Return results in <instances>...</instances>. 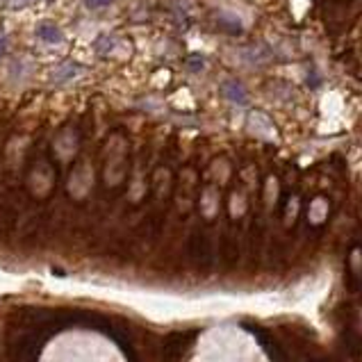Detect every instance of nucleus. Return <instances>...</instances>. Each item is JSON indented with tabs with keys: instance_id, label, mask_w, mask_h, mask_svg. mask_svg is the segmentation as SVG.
<instances>
[{
	"instance_id": "1",
	"label": "nucleus",
	"mask_w": 362,
	"mask_h": 362,
	"mask_svg": "<svg viewBox=\"0 0 362 362\" xmlns=\"http://www.w3.org/2000/svg\"><path fill=\"white\" fill-rule=\"evenodd\" d=\"M82 71H84V66L75 64V62H64V64H60V66H57V69L53 71L51 80H53L55 84H64V82H69V80H73V78H78V75H80Z\"/></svg>"
},
{
	"instance_id": "2",
	"label": "nucleus",
	"mask_w": 362,
	"mask_h": 362,
	"mask_svg": "<svg viewBox=\"0 0 362 362\" xmlns=\"http://www.w3.org/2000/svg\"><path fill=\"white\" fill-rule=\"evenodd\" d=\"M34 34L39 37L41 41H46V44H62L64 41L62 30L57 25H53V23H39V25H37Z\"/></svg>"
},
{
	"instance_id": "3",
	"label": "nucleus",
	"mask_w": 362,
	"mask_h": 362,
	"mask_svg": "<svg viewBox=\"0 0 362 362\" xmlns=\"http://www.w3.org/2000/svg\"><path fill=\"white\" fill-rule=\"evenodd\" d=\"M224 96L228 101L237 103V105H246V101H249V96H246V89L237 80H228L224 84Z\"/></svg>"
},
{
	"instance_id": "4",
	"label": "nucleus",
	"mask_w": 362,
	"mask_h": 362,
	"mask_svg": "<svg viewBox=\"0 0 362 362\" xmlns=\"http://www.w3.org/2000/svg\"><path fill=\"white\" fill-rule=\"evenodd\" d=\"M84 5H87L89 9H103V7L112 5V0H84Z\"/></svg>"
},
{
	"instance_id": "5",
	"label": "nucleus",
	"mask_w": 362,
	"mask_h": 362,
	"mask_svg": "<svg viewBox=\"0 0 362 362\" xmlns=\"http://www.w3.org/2000/svg\"><path fill=\"white\" fill-rule=\"evenodd\" d=\"M7 53V37L0 32V57H3Z\"/></svg>"
},
{
	"instance_id": "6",
	"label": "nucleus",
	"mask_w": 362,
	"mask_h": 362,
	"mask_svg": "<svg viewBox=\"0 0 362 362\" xmlns=\"http://www.w3.org/2000/svg\"><path fill=\"white\" fill-rule=\"evenodd\" d=\"M25 3H27V0H12V5H14V7H23Z\"/></svg>"
}]
</instances>
